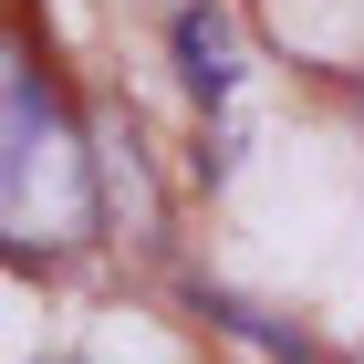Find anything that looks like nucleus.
I'll return each mask as SVG.
<instances>
[{
  "instance_id": "f257e3e1",
  "label": "nucleus",
  "mask_w": 364,
  "mask_h": 364,
  "mask_svg": "<svg viewBox=\"0 0 364 364\" xmlns=\"http://www.w3.org/2000/svg\"><path fill=\"white\" fill-rule=\"evenodd\" d=\"M177 63H188L198 105H229V94H240V31H229L219 0H188V11H177Z\"/></svg>"
}]
</instances>
